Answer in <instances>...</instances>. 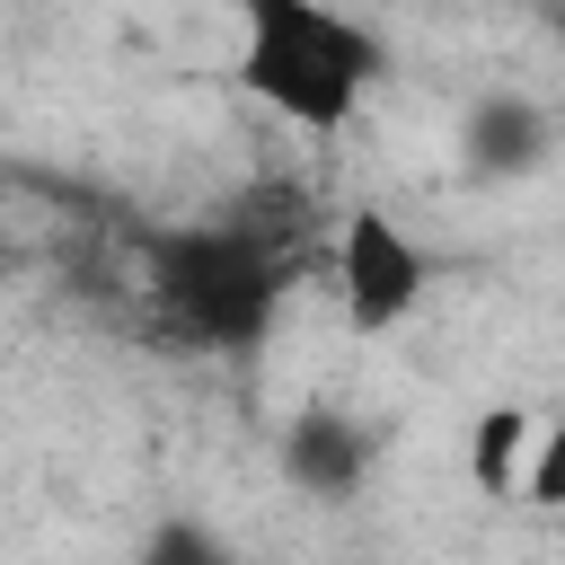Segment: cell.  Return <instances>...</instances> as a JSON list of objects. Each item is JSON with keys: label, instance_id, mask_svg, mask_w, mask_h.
I'll return each mask as SVG.
<instances>
[{"label": "cell", "instance_id": "7a4b0ae2", "mask_svg": "<svg viewBox=\"0 0 565 565\" xmlns=\"http://www.w3.org/2000/svg\"><path fill=\"white\" fill-rule=\"evenodd\" d=\"M238 79L256 106H274L300 132H344L371 71H380V35L327 0H238Z\"/></svg>", "mask_w": 565, "mask_h": 565}, {"label": "cell", "instance_id": "277c9868", "mask_svg": "<svg viewBox=\"0 0 565 565\" xmlns=\"http://www.w3.org/2000/svg\"><path fill=\"white\" fill-rule=\"evenodd\" d=\"M362 433L344 424V415H300L291 433H282V468L309 486V494H353V477H362Z\"/></svg>", "mask_w": 565, "mask_h": 565}, {"label": "cell", "instance_id": "3957f363", "mask_svg": "<svg viewBox=\"0 0 565 565\" xmlns=\"http://www.w3.org/2000/svg\"><path fill=\"white\" fill-rule=\"evenodd\" d=\"M335 282H344V318H353L362 335H380V327H397V318L424 300L433 265H424V247H415L388 212H353V221H344V247H335Z\"/></svg>", "mask_w": 565, "mask_h": 565}, {"label": "cell", "instance_id": "6da1fadb", "mask_svg": "<svg viewBox=\"0 0 565 565\" xmlns=\"http://www.w3.org/2000/svg\"><path fill=\"white\" fill-rule=\"evenodd\" d=\"M282 274H291V247L265 221H247V212L141 238V300L185 344L247 353L274 327V309H282Z\"/></svg>", "mask_w": 565, "mask_h": 565}, {"label": "cell", "instance_id": "8992f818", "mask_svg": "<svg viewBox=\"0 0 565 565\" xmlns=\"http://www.w3.org/2000/svg\"><path fill=\"white\" fill-rule=\"evenodd\" d=\"M521 494H530V503H547V512H565V424H547V441H539V459H530Z\"/></svg>", "mask_w": 565, "mask_h": 565}, {"label": "cell", "instance_id": "5b68a950", "mask_svg": "<svg viewBox=\"0 0 565 565\" xmlns=\"http://www.w3.org/2000/svg\"><path fill=\"white\" fill-rule=\"evenodd\" d=\"M521 441H530V415H512V406L477 415V433H468V477H477V494H512V486H521Z\"/></svg>", "mask_w": 565, "mask_h": 565}]
</instances>
